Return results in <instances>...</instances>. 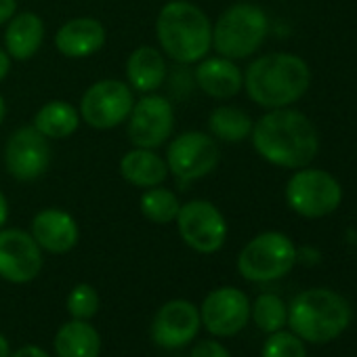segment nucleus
<instances>
[{"label":"nucleus","mask_w":357,"mask_h":357,"mask_svg":"<svg viewBox=\"0 0 357 357\" xmlns=\"http://www.w3.org/2000/svg\"><path fill=\"white\" fill-rule=\"evenodd\" d=\"M257 153L282 168H305L319 149L317 130L311 120L290 107L269 109L250 132Z\"/></svg>","instance_id":"1"},{"label":"nucleus","mask_w":357,"mask_h":357,"mask_svg":"<svg viewBox=\"0 0 357 357\" xmlns=\"http://www.w3.org/2000/svg\"><path fill=\"white\" fill-rule=\"evenodd\" d=\"M155 38L166 59L192 66L208 57L213 49V24L190 0H168L155 17Z\"/></svg>","instance_id":"2"},{"label":"nucleus","mask_w":357,"mask_h":357,"mask_svg":"<svg viewBox=\"0 0 357 357\" xmlns=\"http://www.w3.org/2000/svg\"><path fill=\"white\" fill-rule=\"evenodd\" d=\"M311 84L309 66L290 53H269L255 59L244 74L248 97L265 107L278 109L298 101Z\"/></svg>","instance_id":"3"},{"label":"nucleus","mask_w":357,"mask_h":357,"mask_svg":"<svg viewBox=\"0 0 357 357\" xmlns=\"http://www.w3.org/2000/svg\"><path fill=\"white\" fill-rule=\"evenodd\" d=\"M351 324L349 303L334 290L311 288L296 294L288 307L290 330L307 342L324 344L338 338Z\"/></svg>","instance_id":"4"},{"label":"nucleus","mask_w":357,"mask_h":357,"mask_svg":"<svg viewBox=\"0 0 357 357\" xmlns=\"http://www.w3.org/2000/svg\"><path fill=\"white\" fill-rule=\"evenodd\" d=\"M267 34V13L252 3H236L213 24V49L221 57L240 61L255 55L263 47Z\"/></svg>","instance_id":"5"},{"label":"nucleus","mask_w":357,"mask_h":357,"mask_svg":"<svg viewBox=\"0 0 357 357\" xmlns=\"http://www.w3.org/2000/svg\"><path fill=\"white\" fill-rule=\"evenodd\" d=\"M298 252L292 240L280 231L252 238L238 257V271L248 282H273L292 271Z\"/></svg>","instance_id":"6"},{"label":"nucleus","mask_w":357,"mask_h":357,"mask_svg":"<svg viewBox=\"0 0 357 357\" xmlns=\"http://www.w3.org/2000/svg\"><path fill=\"white\" fill-rule=\"evenodd\" d=\"M164 160L174 178L181 183H192L217 170L221 149L213 135L202 130H185L168 143Z\"/></svg>","instance_id":"7"},{"label":"nucleus","mask_w":357,"mask_h":357,"mask_svg":"<svg viewBox=\"0 0 357 357\" xmlns=\"http://www.w3.org/2000/svg\"><path fill=\"white\" fill-rule=\"evenodd\" d=\"M342 190L336 178L317 168L296 170L286 183L288 206L305 219H321L338 208Z\"/></svg>","instance_id":"8"},{"label":"nucleus","mask_w":357,"mask_h":357,"mask_svg":"<svg viewBox=\"0 0 357 357\" xmlns=\"http://www.w3.org/2000/svg\"><path fill=\"white\" fill-rule=\"evenodd\" d=\"M135 105V91L124 80L103 78L93 82L80 97L78 114L95 130H109L124 124Z\"/></svg>","instance_id":"9"},{"label":"nucleus","mask_w":357,"mask_h":357,"mask_svg":"<svg viewBox=\"0 0 357 357\" xmlns=\"http://www.w3.org/2000/svg\"><path fill=\"white\" fill-rule=\"evenodd\" d=\"M176 231L181 240L200 255H215L225 246L227 221L208 200H190L176 215Z\"/></svg>","instance_id":"10"},{"label":"nucleus","mask_w":357,"mask_h":357,"mask_svg":"<svg viewBox=\"0 0 357 357\" xmlns=\"http://www.w3.org/2000/svg\"><path fill=\"white\" fill-rule=\"evenodd\" d=\"M51 160V141L34 124L15 128L5 143V168L15 181H36L49 170Z\"/></svg>","instance_id":"11"},{"label":"nucleus","mask_w":357,"mask_h":357,"mask_svg":"<svg viewBox=\"0 0 357 357\" xmlns=\"http://www.w3.org/2000/svg\"><path fill=\"white\" fill-rule=\"evenodd\" d=\"M172 130L174 107L166 97L158 93H147L139 101H135L126 120V135L132 147L158 149L170 139Z\"/></svg>","instance_id":"12"},{"label":"nucleus","mask_w":357,"mask_h":357,"mask_svg":"<svg viewBox=\"0 0 357 357\" xmlns=\"http://www.w3.org/2000/svg\"><path fill=\"white\" fill-rule=\"evenodd\" d=\"M200 319L213 336H236L250 319V301L240 288H215L200 305Z\"/></svg>","instance_id":"13"},{"label":"nucleus","mask_w":357,"mask_h":357,"mask_svg":"<svg viewBox=\"0 0 357 357\" xmlns=\"http://www.w3.org/2000/svg\"><path fill=\"white\" fill-rule=\"evenodd\" d=\"M43 248L30 231L0 229V278L9 284H30L43 271Z\"/></svg>","instance_id":"14"},{"label":"nucleus","mask_w":357,"mask_h":357,"mask_svg":"<svg viewBox=\"0 0 357 357\" xmlns=\"http://www.w3.org/2000/svg\"><path fill=\"white\" fill-rule=\"evenodd\" d=\"M200 309L183 298L164 303L151 321V338L162 349H181L200 332Z\"/></svg>","instance_id":"15"},{"label":"nucleus","mask_w":357,"mask_h":357,"mask_svg":"<svg viewBox=\"0 0 357 357\" xmlns=\"http://www.w3.org/2000/svg\"><path fill=\"white\" fill-rule=\"evenodd\" d=\"M30 234L43 252L66 255L76 248L80 240V227L76 219L61 208H45L34 215Z\"/></svg>","instance_id":"16"},{"label":"nucleus","mask_w":357,"mask_h":357,"mask_svg":"<svg viewBox=\"0 0 357 357\" xmlns=\"http://www.w3.org/2000/svg\"><path fill=\"white\" fill-rule=\"evenodd\" d=\"M105 40H107V30L95 17L68 20L55 34V47L68 59L93 57L105 47Z\"/></svg>","instance_id":"17"},{"label":"nucleus","mask_w":357,"mask_h":357,"mask_svg":"<svg viewBox=\"0 0 357 357\" xmlns=\"http://www.w3.org/2000/svg\"><path fill=\"white\" fill-rule=\"evenodd\" d=\"M196 86L213 99H231L244 89V72L234 59L204 57L194 70Z\"/></svg>","instance_id":"18"},{"label":"nucleus","mask_w":357,"mask_h":357,"mask_svg":"<svg viewBox=\"0 0 357 357\" xmlns=\"http://www.w3.org/2000/svg\"><path fill=\"white\" fill-rule=\"evenodd\" d=\"M45 36L47 28L38 13L17 11L5 26V51L13 61H28L36 57Z\"/></svg>","instance_id":"19"},{"label":"nucleus","mask_w":357,"mask_h":357,"mask_svg":"<svg viewBox=\"0 0 357 357\" xmlns=\"http://www.w3.org/2000/svg\"><path fill=\"white\" fill-rule=\"evenodd\" d=\"M168 78V63L166 55L151 47L141 45L137 47L126 59V82L135 93L147 95L155 93Z\"/></svg>","instance_id":"20"},{"label":"nucleus","mask_w":357,"mask_h":357,"mask_svg":"<svg viewBox=\"0 0 357 357\" xmlns=\"http://www.w3.org/2000/svg\"><path fill=\"white\" fill-rule=\"evenodd\" d=\"M120 174L128 185L149 190L164 185L170 170L166 160L160 153H155V149L132 147L120 160Z\"/></svg>","instance_id":"21"},{"label":"nucleus","mask_w":357,"mask_h":357,"mask_svg":"<svg viewBox=\"0 0 357 357\" xmlns=\"http://www.w3.org/2000/svg\"><path fill=\"white\" fill-rule=\"evenodd\" d=\"M53 347L57 357H99L101 336L91 321L70 319L57 330Z\"/></svg>","instance_id":"22"},{"label":"nucleus","mask_w":357,"mask_h":357,"mask_svg":"<svg viewBox=\"0 0 357 357\" xmlns=\"http://www.w3.org/2000/svg\"><path fill=\"white\" fill-rule=\"evenodd\" d=\"M80 114L78 107H74L72 103L63 101V99H53L47 101L36 114H34V128L38 132H43L49 141H61L72 137L78 126H80Z\"/></svg>","instance_id":"23"},{"label":"nucleus","mask_w":357,"mask_h":357,"mask_svg":"<svg viewBox=\"0 0 357 357\" xmlns=\"http://www.w3.org/2000/svg\"><path fill=\"white\" fill-rule=\"evenodd\" d=\"M252 118L234 105H219L208 116V130L217 141L223 143H240L252 132Z\"/></svg>","instance_id":"24"},{"label":"nucleus","mask_w":357,"mask_h":357,"mask_svg":"<svg viewBox=\"0 0 357 357\" xmlns=\"http://www.w3.org/2000/svg\"><path fill=\"white\" fill-rule=\"evenodd\" d=\"M178 208H181V202H178L176 194L164 185L158 188H149L143 190L141 200H139V211L141 215L153 223V225H168L176 221Z\"/></svg>","instance_id":"25"},{"label":"nucleus","mask_w":357,"mask_h":357,"mask_svg":"<svg viewBox=\"0 0 357 357\" xmlns=\"http://www.w3.org/2000/svg\"><path fill=\"white\" fill-rule=\"evenodd\" d=\"M250 317L255 319L259 330L273 334L278 330H284V326L288 324V307L278 294L265 292L257 296V301L250 305Z\"/></svg>","instance_id":"26"},{"label":"nucleus","mask_w":357,"mask_h":357,"mask_svg":"<svg viewBox=\"0 0 357 357\" xmlns=\"http://www.w3.org/2000/svg\"><path fill=\"white\" fill-rule=\"evenodd\" d=\"M101 307V296L95 286L91 284H76L68 298H66V309L72 315V319H86L91 321Z\"/></svg>","instance_id":"27"},{"label":"nucleus","mask_w":357,"mask_h":357,"mask_svg":"<svg viewBox=\"0 0 357 357\" xmlns=\"http://www.w3.org/2000/svg\"><path fill=\"white\" fill-rule=\"evenodd\" d=\"M261 357H307L305 340H301L294 332L278 330L265 340Z\"/></svg>","instance_id":"28"},{"label":"nucleus","mask_w":357,"mask_h":357,"mask_svg":"<svg viewBox=\"0 0 357 357\" xmlns=\"http://www.w3.org/2000/svg\"><path fill=\"white\" fill-rule=\"evenodd\" d=\"M190 357H231L229 351L217 340H200L192 347Z\"/></svg>","instance_id":"29"},{"label":"nucleus","mask_w":357,"mask_h":357,"mask_svg":"<svg viewBox=\"0 0 357 357\" xmlns=\"http://www.w3.org/2000/svg\"><path fill=\"white\" fill-rule=\"evenodd\" d=\"M9 357H51V355L38 344H24L15 353H11Z\"/></svg>","instance_id":"30"},{"label":"nucleus","mask_w":357,"mask_h":357,"mask_svg":"<svg viewBox=\"0 0 357 357\" xmlns=\"http://www.w3.org/2000/svg\"><path fill=\"white\" fill-rule=\"evenodd\" d=\"M17 13V0H0V26H7Z\"/></svg>","instance_id":"31"},{"label":"nucleus","mask_w":357,"mask_h":357,"mask_svg":"<svg viewBox=\"0 0 357 357\" xmlns=\"http://www.w3.org/2000/svg\"><path fill=\"white\" fill-rule=\"evenodd\" d=\"M11 63H13V59L9 57V53L5 51V47H0V82H3L9 76Z\"/></svg>","instance_id":"32"},{"label":"nucleus","mask_w":357,"mask_h":357,"mask_svg":"<svg viewBox=\"0 0 357 357\" xmlns=\"http://www.w3.org/2000/svg\"><path fill=\"white\" fill-rule=\"evenodd\" d=\"M7 221H9V200L0 192V229L7 225Z\"/></svg>","instance_id":"33"},{"label":"nucleus","mask_w":357,"mask_h":357,"mask_svg":"<svg viewBox=\"0 0 357 357\" xmlns=\"http://www.w3.org/2000/svg\"><path fill=\"white\" fill-rule=\"evenodd\" d=\"M9 355H11L9 340H7V336H3V332H0V357H9Z\"/></svg>","instance_id":"34"},{"label":"nucleus","mask_w":357,"mask_h":357,"mask_svg":"<svg viewBox=\"0 0 357 357\" xmlns=\"http://www.w3.org/2000/svg\"><path fill=\"white\" fill-rule=\"evenodd\" d=\"M5 116H7V101L3 95H0V126H3V122H5Z\"/></svg>","instance_id":"35"}]
</instances>
